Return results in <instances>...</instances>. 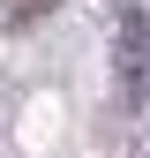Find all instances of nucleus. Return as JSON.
I'll list each match as a JSON object with an SVG mask.
<instances>
[{"label":"nucleus","instance_id":"f257e3e1","mask_svg":"<svg viewBox=\"0 0 150 158\" xmlns=\"http://www.w3.org/2000/svg\"><path fill=\"white\" fill-rule=\"evenodd\" d=\"M120 90L135 98H150V38H143V15H120Z\"/></svg>","mask_w":150,"mask_h":158},{"label":"nucleus","instance_id":"f03ea898","mask_svg":"<svg viewBox=\"0 0 150 158\" xmlns=\"http://www.w3.org/2000/svg\"><path fill=\"white\" fill-rule=\"evenodd\" d=\"M8 8H15V23H30V15H45L53 0H8Z\"/></svg>","mask_w":150,"mask_h":158}]
</instances>
